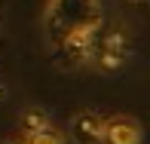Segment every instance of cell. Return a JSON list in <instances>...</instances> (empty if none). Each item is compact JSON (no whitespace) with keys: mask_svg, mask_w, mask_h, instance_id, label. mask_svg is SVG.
<instances>
[{"mask_svg":"<svg viewBox=\"0 0 150 144\" xmlns=\"http://www.w3.org/2000/svg\"><path fill=\"white\" fill-rule=\"evenodd\" d=\"M71 141L74 144H104V116L95 111H80L71 120Z\"/></svg>","mask_w":150,"mask_h":144,"instance_id":"cell-1","label":"cell"},{"mask_svg":"<svg viewBox=\"0 0 150 144\" xmlns=\"http://www.w3.org/2000/svg\"><path fill=\"white\" fill-rule=\"evenodd\" d=\"M144 129L135 116H110L104 120V144H141Z\"/></svg>","mask_w":150,"mask_h":144,"instance_id":"cell-2","label":"cell"},{"mask_svg":"<svg viewBox=\"0 0 150 144\" xmlns=\"http://www.w3.org/2000/svg\"><path fill=\"white\" fill-rule=\"evenodd\" d=\"M25 144H67V138H64L61 129H55L52 123H46V126H40L37 132L25 135Z\"/></svg>","mask_w":150,"mask_h":144,"instance_id":"cell-3","label":"cell"},{"mask_svg":"<svg viewBox=\"0 0 150 144\" xmlns=\"http://www.w3.org/2000/svg\"><path fill=\"white\" fill-rule=\"evenodd\" d=\"M49 123V116H46L43 111H37V107H28V111L22 113V129H25V135L28 132H37L40 126H46Z\"/></svg>","mask_w":150,"mask_h":144,"instance_id":"cell-4","label":"cell"},{"mask_svg":"<svg viewBox=\"0 0 150 144\" xmlns=\"http://www.w3.org/2000/svg\"><path fill=\"white\" fill-rule=\"evenodd\" d=\"M9 144H18V141H9ZM22 144H25V141H22Z\"/></svg>","mask_w":150,"mask_h":144,"instance_id":"cell-5","label":"cell"}]
</instances>
